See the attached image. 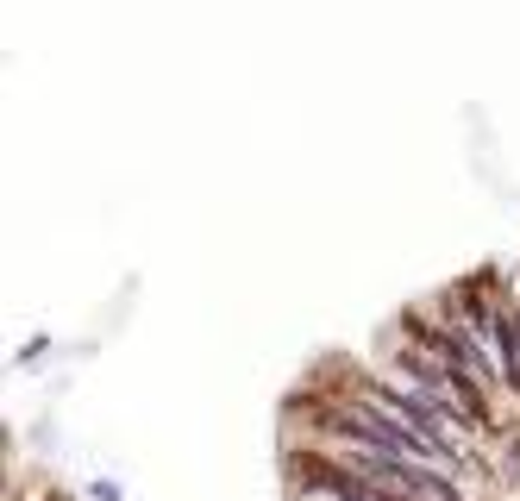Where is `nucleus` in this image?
<instances>
[{
  "label": "nucleus",
  "instance_id": "nucleus-2",
  "mask_svg": "<svg viewBox=\"0 0 520 501\" xmlns=\"http://www.w3.org/2000/svg\"><path fill=\"white\" fill-rule=\"evenodd\" d=\"M94 501H120V483H94Z\"/></svg>",
  "mask_w": 520,
  "mask_h": 501
},
{
  "label": "nucleus",
  "instance_id": "nucleus-3",
  "mask_svg": "<svg viewBox=\"0 0 520 501\" xmlns=\"http://www.w3.org/2000/svg\"><path fill=\"white\" fill-rule=\"evenodd\" d=\"M508 451H514V458H508V470H514V476H520V439H514V445H508Z\"/></svg>",
  "mask_w": 520,
  "mask_h": 501
},
{
  "label": "nucleus",
  "instance_id": "nucleus-1",
  "mask_svg": "<svg viewBox=\"0 0 520 501\" xmlns=\"http://www.w3.org/2000/svg\"><path fill=\"white\" fill-rule=\"evenodd\" d=\"M489 339H495V364H502L508 389H520V307H514V301H495Z\"/></svg>",
  "mask_w": 520,
  "mask_h": 501
}]
</instances>
